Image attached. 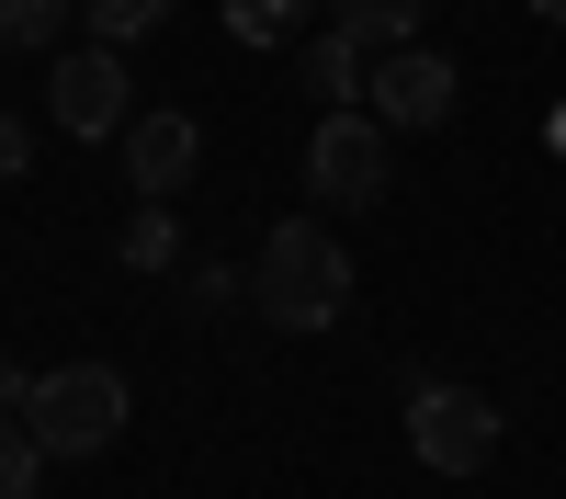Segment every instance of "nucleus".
I'll list each match as a JSON object with an SVG mask.
<instances>
[{
	"label": "nucleus",
	"mask_w": 566,
	"mask_h": 499,
	"mask_svg": "<svg viewBox=\"0 0 566 499\" xmlns=\"http://www.w3.org/2000/svg\"><path fill=\"white\" fill-rule=\"evenodd\" d=\"M45 114H57L69 136H125L136 125V91H125V45H69L57 69H45Z\"/></svg>",
	"instance_id": "nucleus-6"
},
{
	"label": "nucleus",
	"mask_w": 566,
	"mask_h": 499,
	"mask_svg": "<svg viewBox=\"0 0 566 499\" xmlns=\"http://www.w3.org/2000/svg\"><path fill=\"white\" fill-rule=\"evenodd\" d=\"M23 432H34L45 454H103V443L125 432V375H114V363H57V375H34Z\"/></svg>",
	"instance_id": "nucleus-3"
},
{
	"label": "nucleus",
	"mask_w": 566,
	"mask_h": 499,
	"mask_svg": "<svg viewBox=\"0 0 566 499\" xmlns=\"http://www.w3.org/2000/svg\"><path fill=\"white\" fill-rule=\"evenodd\" d=\"M295 23H306V0H227V34L239 45H283Z\"/></svg>",
	"instance_id": "nucleus-13"
},
{
	"label": "nucleus",
	"mask_w": 566,
	"mask_h": 499,
	"mask_svg": "<svg viewBox=\"0 0 566 499\" xmlns=\"http://www.w3.org/2000/svg\"><path fill=\"white\" fill-rule=\"evenodd\" d=\"M533 12H544V23H566V0H533Z\"/></svg>",
	"instance_id": "nucleus-18"
},
{
	"label": "nucleus",
	"mask_w": 566,
	"mask_h": 499,
	"mask_svg": "<svg viewBox=\"0 0 566 499\" xmlns=\"http://www.w3.org/2000/svg\"><path fill=\"white\" fill-rule=\"evenodd\" d=\"M431 12V0H328V23L363 34V45H408V23Z\"/></svg>",
	"instance_id": "nucleus-10"
},
{
	"label": "nucleus",
	"mask_w": 566,
	"mask_h": 499,
	"mask_svg": "<svg viewBox=\"0 0 566 499\" xmlns=\"http://www.w3.org/2000/svg\"><path fill=\"white\" fill-rule=\"evenodd\" d=\"M69 23V0H0V58H45Z\"/></svg>",
	"instance_id": "nucleus-12"
},
{
	"label": "nucleus",
	"mask_w": 566,
	"mask_h": 499,
	"mask_svg": "<svg viewBox=\"0 0 566 499\" xmlns=\"http://www.w3.org/2000/svg\"><path fill=\"white\" fill-rule=\"evenodd\" d=\"M193 159H205V125L193 114H136L125 125V181H136V194H181V181H193Z\"/></svg>",
	"instance_id": "nucleus-7"
},
{
	"label": "nucleus",
	"mask_w": 566,
	"mask_h": 499,
	"mask_svg": "<svg viewBox=\"0 0 566 499\" xmlns=\"http://www.w3.org/2000/svg\"><path fill=\"white\" fill-rule=\"evenodd\" d=\"M34 488H45V443L23 420H0V499H34Z\"/></svg>",
	"instance_id": "nucleus-14"
},
{
	"label": "nucleus",
	"mask_w": 566,
	"mask_h": 499,
	"mask_svg": "<svg viewBox=\"0 0 566 499\" xmlns=\"http://www.w3.org/2000/svg\"><path fill=\"white\" fill-rule=\"evenodd\" d=\"M250 306L272 330H328V318L352 306V250L328 239L317 216H283L261 239V261H250Z\"/></svg>",
	"instance_id": "nucleus-1"
},
{
	"label": "nucleus",
	"mask_w": 566,
	"mask_h": 499,
	"mask_svg": "<svg viewBox=\"0 0 566 499\" xmlns=\"http://www.w3.org/2000/svg\"><path fill=\"white\" fill-rule=\"evenodd\" d=\"M227 295H250V284H227V261H181V306L193 318H216Z\"/></svg>",
	"instance_id": "nucleus-15"
},
{
	"label": "nucleus",
	"mask_w": 566,
	"mask_h": 499,
	"mask_svg": "<svg viewBox=\"0 0 566 499\" xmlns=\"http://www.w3.org/2000/svg\"><path fill=\"white\" fill-rule=\"evenodd\" d=\"M23 397H34V375H23L12 352H0V420H23Z\"/></svg>",
	"instance_id": "nucleus-17"
},
{
	"label": "nucleus",
	"mask_w": 566,
	"mask_h": 499,
	"mask_svg": "<svg viewBox=\"0 0 566 499\" xmlns=\"http://www.w3.org/2000/svg\"><path fill=\"white\" fill-rule=\"evenodd\" d=\"M555 148H566V103H555Z\"/></svg>",
	"instance_id": "nucleus-19"
},
{
	"label": "nucleus",
	"mask_w": 566,
	"mask_h": 499,
	"mask_svg": "<svg viewBox=\"0 0 566 499\" xmlns=\"http://www.w3.org/2000/svg\"><path fill=\"white\" fill-rule=\"evenodd\" d=\"M170 12H181V0H80V23L103 34V45H148Z\"/></svg>",
	"instance_id": "nucleus-11"
},
{
	"label": "nucleus",
	"mask_w": 566,
	"mask_h": 499,
	"mask_svg": "<svg viewBox=\"0 0 566 499\" xmlns=\"http://www.w3.org/2000/svg\"><path fill=\"white\" fill-rule=\"evenodd\" d=\"M125 272H181V216L159 205V194H136V216H125Z\"/></svg>",
	"instance_id": "nucleus-9"
},
{
	"label": "nucleus",
	"mask_w": 566,
	"mask_h": 499,
	"mask_svg": "<svg viewBox=\"0 0 566 499\" xmlns=\"http://www.w3.org/2000/svg\"><path fill=\"white\" fill-rule=\"evenodd\" d=\"M453 58H442V45H374V69H363V103L374 114H386V125H408V136H431V125H453Z\"/></svg>",
	"instance_id": "nucleus-5"
},
{
	"label": "nucleus",
	"mask_w": 566,
	"mask_h": 499,
	"mask_svg": "<svg viewBox=\"0 0 566 499\" xmlns=\"http://www.w3.org/2000/svg\"><path fill=\"white\" fill-rule=\"evenodd\" d=\"M386 114H352V103H328L317 136H306V194L317 205H386Z\"/></svg>",
	"instance_id": "nucleus-4"
},
{
	"label": "nucleus",
	"mask_w": 566,
	"mask_h": 499,
	"mask_svg": "<svg viewBox=\"0 0 566 499\" xmlns=\"http://www.w3.org/2000/svg\"><path fill=\"white\" fill-rule=\"evenodd\" d=\"M363 69H374V58H363V34L328 23V34L306 45V103H317V114H328V103H363Z\"/></svg>",
	"instance_id": "nucleus-8"
},
{
	"label": "nucleus",
	"mask_w": 566,
	"mask_h": 499,
	"mask_svg": "<svg viewBox=\"0 0 566 499\" xmlns=\"http://www.w3.org/2000/svg\"><path fill=\"white\" fill-rule=\"evenodd\" d=\"M408 454L431 477H476V466H499V408L453 375H408Z\"/></svg>",
	"instance_id": "nucleus-2"
},
{
	"label": "nucleus",
	"mask_w": 566,
	"mask_h": 499,
	"mask_svg": "<svg viewBox=\"0 0 566 499\" xmlns=\"http://www.w3.org/2000/svg\"><path fill=\"white\" fill-rule=\"evenodd\" d=\"M23 159H34V125H23V114H0V181H23Z\"/></svg>",
	"instance_id": "nucleus-16"
}]
</instances>
